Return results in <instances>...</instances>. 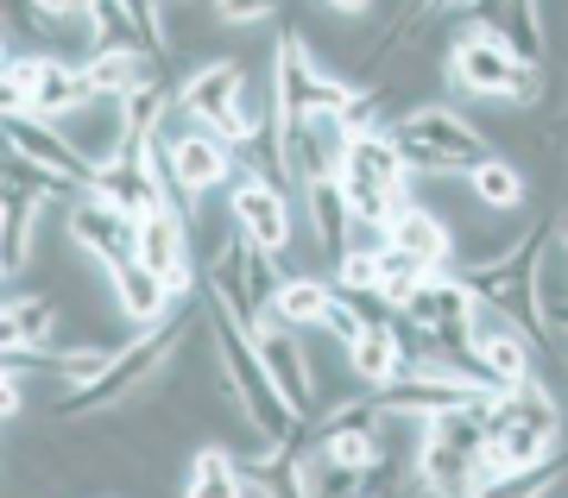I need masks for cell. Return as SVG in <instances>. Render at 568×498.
Returning <instances> with one entry per match:
<instances>
[{
  "instance_id": "obj_1",
  "label": "cell",
  "mask_w": 568,
  "mask_h": 498,
  "mask_svg": "<svg viewBox=\"0 0 568 498\" xmlns=\"http://www.w3.org/2000/svg\"><path fill=\"white\" fill-rule=\"evenodd\" d=\"M443 82L455 89V101L511 108V114H530V120L544 114V101H549V70H525V63L506 58V44L487 32V7H474L462 32H448Z\"/></svg>"
},
{
  "instance_id": "obj_2",
  "label": "cell",
  "mask_w": 568,
  "mask_h": 498,
  "mask_svg": "<svg viewBox=\"0 0 568 498\" xmlns=\"http://www.w3.org/2000/svg\"><path fill=\"white\" fill-rule=\"evenodd\" d=\"M209 309V335H215V354H222V373H227V385H234V398H241V410H246V423L260 429L272 448H284V441H297L310 429L291 404L278 398V385L265 379V366H260V347H253V335H246L241 322H227L215 303H203Z\"/></svg>"
},
{
  "instance_id": "obj_3",
  "label": "cell",
  "mask_w": 568,
  "mask_h": 498,
  "mask_svg": "<svg viewBox=\"0 0 568 498\" xmlns=\"http://www.w3.org/2000/svg\"><path fill=\"white\" fill-rule=\"evenodd\" d=\"M272 95H278V120L291 126V120H310V114H347L354 89L335 82L316 63L304 26H284L278 39H272Z\"/></svg>"
},
{
  "instance_id": "obj_4",
  "label": "cell",
  "mask_w": 568,
  "mask_h": 498,
  "mask_svg": "<svg viewBox=\"0 0 568 498\" xmlns=\"http://www.w3.org/2000/svg\"><path fill=\"white\" fill-rule=\"evenodd\" d=\"M392 140H417V145H429V152H443L462 177H474L487 159H499V152H493V133L480 126V120H467L455 101H429V108L405 114L398 126H392Z\"/></svg>"
},
{
  "instance_id": "obj_5",
  "label": "cell",
  "mask_w": 568,
  "mask_h": 498,
  "mask_svg": "<svg viewBox=\"0 0 568 498\" xmlns=\"http://www.w3.org/2000/svg\"><path fill=\"white\" fill-rule=\"evenodd\" d=\"M253 347H260V366H265V379L278 385V398L304 423L323 417V398H316V359H310L304 335H291V328H278V322L265 316L260 328H253Z\"/></svg>"
},
{
  "instance_id": "obj_6",
  "label": "cell",
  "mask_w": 568,
  "mask_h": 498,
  "mask_svg": "<svg viewBox=\"0 0 568 498\" xmlns=\"http://www.w3.org/2000/svg\"><path fill=\"white\" fill-rule=\"evenodd\" d=\"M63 234L77 240L82 260H95L114 278V272H126V265H140V221L114 215L108 202H77V209H63Z\"/></svg>"
},
{
  "instance_id": "obj_7",
  "label": "cell",
  "mask_w": 568,
  "mask_h": 498,
  "mask_svg": "<svg viewBox=\"0 0 568 498\" xmlns=\"http://www.w3.org/2000/svg\"><path fill=\"white\" fill-rule=\"evenodd\" d=\"M7 159L32 164V171H44V177L70 183V190H89L95 196V171L77 159V145L63 140V126H51V120L39 114H7Z\"/></svg>"
},
{
  "instance_id": "obj_8",
  "label": "cell",
  "mask_w": 568,
  "mask_h": 498,
  "mask_svg": "<svg viewBox=\"0 0 568 498\" xmlns=\"http://www.w3.org/2000/svg\"><path fill=\"white\" fill-rule=\"evenodd\" d=\"M178 120H183V108H178ZM164 126L171 133V171H178V190L190 202H209L222 183H241V159L227 152L215 133H203V126Z\"/></svg>"
},
{
  "instance_id": "obj_9",
  "label": "cell",
  "mask_w": 568,
  "mask_h": 498,
  "mask_svg": "<svg viewBox=\"0 0 568 498\" xmlns=\"http://www.w3.org/2000/svg\"><path fill=\"white\" fill-rule=\"evenodd\" d=\"M227 209H234V221H241V234L253 240L260 253H272L278 265L297 253V215H291V196H278L272 183L241 177L234 190H227Z\"/></svg>"
},
{
  "instance_id": "obj_10",
  "label": "cell",
  "mask_w": 568,
  "mask_h": 498,
  "mask_svg": "<svg viewBox=\"0 0 568 498\" xmlns=\"http://www.w3.org/2000/svg\"><path fill=\"white\" fill-rule=\"evenodd\" d=\"M284 145H291V164H297V183H342L347 171V145L354 133L342 126V114H310L284 126Z\"/></svg>"
},
{
  "instance_id": "obj_11",
  "label": "cell",
  "mask_w": 568,
  "mask_h": 498,
  "mask_svg": "<svg viewBox=\"0 0 568 498\" xmlns=\"http://www.w3.org/2000/svg\"><path fill=\"white\" fill-rule=\"evenodd\" d=\"M474 398H487V392H474V385H462V379H398V385H386V392H373L379 417L410 423V429H429V423H443L448 410H462V404H474Z\"/></svg>"
},
{
  "instance_id": "obj_12",
  "label": "cell",
  "mask_w": 568,
  "mask_h": 498,
  "mask_svg": "<svg viewBox=\"0 0 568 498\" xmlns=\"http://www.w3.org/2000/svg\"><path fill=\"white\" fill-rule=\"evenodd\" d=\"M95 202H108V209H114V215H126V221L159 215L164 190H159V177H152V164H145V145H126L121 164L95 171Z\"/></svg>"
},
{
  "instance_id": "obj_13",
  "label": "cell",
  "mask_w": 568,
  "mask_h": 498,
  "mask_svg": "<svg viewBox=\"0 0 568 498\" xmlns=\"http://www.w3.org/2000/svg\"><path fill=\"white\" fill-rule=\"evenodd\" d=\"M487 32L506 44V58L525 63V70H549V58H556V39H549V7H525V0H511V7H487Z\"/></svg>"
},
{
  "instance_id": "obj_14",
  "label": "cell",
  "mask_w": 568,
  "mask_h": 498,
  "mask_svg": "<svg viewBox=\"0 0 568 498\" xmlns=\"http://www.w3.org/2000/svg\"><path fill=\"white\" fill-rule=\"evenodd\" d=\"M63 140L77 145V159L89 171H108V164L126 159V101H89L70 126H63Z\"/></svg>"
},
{
  "instance_id": "obj_15",
  "label": "cell",
  "mask_w": 568,
  "mask_h": 498,
  "mask_svg": "<svg viewBox=\"0 0 568 498\" xmlns=\"http://www.w3.org/2000/svg\"><path fill=\"white\" fill-rule=\"evenodd\" d=\"M108 284H114V309H121V322H133L140 335L183 309V303L171 297V284H164L159 272H145V265H126V272H114Z\"/></svg>"
},
{
  "instance_id": "obj_16",
  "label": "cell",
  "mask_w": 568,
  "mask_h": 498,
  "mask_svg": "<svg viewBox=\"0 0 568 498\" xmlns=\"http://www.w3.org/2000/svg\"><path fill=\"white\" fill-rule=\"evenodd\" d=\"M89 101H95V89H89V77H82V63L51 58V63H44L39 95H32V108H26V114L51 120V126H70V120H77L82 108H89Z\"/></svg>"
},
{
  "instance_id": "obj_17",
  "label": "cell",
  "mask_w": 568,
  "mask_h": 498,
  "mask_svg": "<svg viewBox=\"0 0 568 498\" xmlns=\"http://www.w3.org/2000/svg\"><path fill=\"white\" fill-rule=\"evenodd\" d=\"M392 246L410 253V260H424L429 272H448V265H455V234H448L443 215H429L424 202H410L405 215L392 221Z\"/></svg>"
},
{
  "instance_id": "obj_18",
  "label": "cell",
  "mask_w": 568,
  "mask_h": 498,
  "mask_svg": "<svg viewBox=\"0 0 568 498\" xmlns=\"http://www.w3.org/2000/svg\"><path fill=\"white\" fill-rule=\"evenodd\" d=\"M183 498H253L241 474V455H227L222 441H203L190 448V467H183Z\"/></svg>"
},
{
  "instance_id": "obj_19",
  "label": "cell",
  "mask_w": 568,
  "mask_h": 498,
  "mask_svg": "<svg viewBox=\"0 0 568 498\" xmlns=\"http://www.w3.org/2000/svg\"><path fill=\"white\" fill-rule=\"evenodd\" d=\"M7 341H20V347H58L63 297H51V291H13L7 297Z\"/></svg>"
},
{
  "instance_id": "obj_20",
  "label": "cell",
  "mask_w": 568,
  "mask_h": 498,
  "mask_svg": "<svg viewBox=\"0 0 568 498\" xmlns=\"http://www.w3.org/2000/svg\"><path fill=\"white\" fill-rule=\"evenodd\" d=\"M467 190H474V202L487 215H511V209L537 202V171H525V164H511V159H487L467 177Z\"/></svg>"
},
{
  "instance_id": "obj_21",
  "label": "cell",
  "mask_w": 568,
  "mask_h": 498,
  "mask_svg": "<svg viewBox=\"0 0 568 498\" xmlns=\"http://www.w3.org/2000/svg\"><path fill=\"white\" fill-rule=\"evenodd\" d=\"M304 209H310L316 253H323V260H342L347 240H354V209H347V190H342V183H310V190H304Z\"/></svg>"
},
{
  "instance_id": "obj_22",
  "label": "cell",
  "mask_w": 568,
  "mask_h": 498,
  "mask_svg": "<svg viewBox=\"0 0 568 498\" xmlns=\"http://www.w3.org/2000/svg\"><path fill=\"white\" fill-rule=\"evenodd\" d=\"M328 303H335V278L297 272V278H284L278 303H272V322H278V328H291V335H304V328H323Z\"/></svg>"
},
{
  "instance_id": "obj_23",
  "label": "cell",
  "mask_w": 568,
  "mask_h": 498,
  "mask_svg": "<svg viewBox=\"0 0 568 498\" xmlns=\"http://www.w3.org/2000/svg\"><path fill=\"white\" fill-rule=\"evenodd\" d=\"M347 366H354V379H361L366 392H386V385L405 379V354H398V335H392V322L366 328V335L347 347Z\"/></svg>"
},
{
  "instance_id": "obj_24",
  "label": "cell",
  "mask_w": 568,
  "mask_h": 498,
  "mask_svg": "<svg viewBox=\"0 0 568 498\" xmlns=\"http://www.w3.org/2000/svg\"><path fill=\"white\" fill-rule=\"evenodd\" d=\"M342 177H366V183H379V190H410V171H405V159H398L392 133H361V140L347 145Z\"/></svg>"
},
{
  "instance_id": "obj_25",
  "label": "cell",
  "mask_w": 568,
  "mask_h": 498,
  "mask_svg": "<svg viewBox=\"0 0 568 498\" xmlns=\"http://www.w3.org/2000/svg\"><path fill=\"white\" fill-rule=\"evenodd\" d=\"M429 436L448 441V448H462V455H480L493 441V398H474L462 410H448L443 423H429Z\"/></svg>"
},
{
  "instance_id": "obj_26",
  "label": "cell",
  "mask_w": 568,
  "mask_h": 498,
  "mask_svg": "<svg viewBox=\"0 0 568 498\" xmlns=\"http://www.w3.org/2000/svg\"><path fill=\"white\" fill-rule=\"evenodd\" d=\"M316 448H323L335 467H354V474H366L373 460L386 455V423L379 429H335V436H310Z\"/></svg>"
},
{
  "instance_id": "obj_27",
  "label": "cell",
  "mask_w": 568,
  "mask_h": 498,
  "mask_svg": "<svg viewBox=\"0 0 568 498\" xmlns=\"http://www.w3.org/2000/svg\"><path fill=\"white\" fill-rule=\"evenodd\" d=\"M429 278H436V272H429L424 260L398 253V246H392L386 260H379V297H386L392 309H410V297H417V291H424Z\"/></svg>"
},
{
  "instance_id": "obj_28",
  "label": "cell",
  "mask_w": 568,
  "mask_h": 498,
  "mask_svg": "<svg viewBox=\"0 0 568 498\" xmlns=\"http://www.w3.org/2000/svg\"><path fill=\"white\" fill-rule=\"evenodd\" d=\"M44 63H51V58H7V63H0L7 114H26V108H32V95H39V82H44Z\"/></svg>"
},
{
  "instance_id": "obj_29",
  "label": "cell",
  "mask_w": 568,
  "mask_h": 498,
  "mask_svg": "<svg viewBox=\"0 0 568 498\" xmlns=\"http://www.w3.org/2000/svg\"><path fill=\"white\" fill-rule=\"evenodd\" d=\"M335 291L342 297H379V260L373 253H342L335 260Z\"/></svg>"
},
{
  "instance_id": "obj_30",
  "label": "cell",
  "mask_w": 568,
  "mask_h": 498,
  "mask_svg": "<svg viewBox=\"0 0 568 498\" xmlns=\"http://www.w3.org/2000/svg\"><path fill=\"white\" fill-rule=\"evenodd\" d=\"M366 328H373V322H366V309H361L354 297H342V291H335V303H328V316H323V335L342 341V354H347V347H354Z\"/></svg>"
},
{
  "instance_id": "obj_31",
  "label": "cell",
  "mask_w": 568,
  "mask_h": 498,
  "mask_svg": "<svg viewBox=\"0 0 568 498\" xmlns=\"http://www.w3.org/2000/svg\"><path fill=\"white\" fill-rule=\"evenodd\" d=\"M215 20H222V32H241V26H272L278 7H265V0H222Z\"/></svg>"
},
{
  "instance_id": "obj_32",
  "label": "cell",
  "mask_w": 568,
  "mask_h": 498,
  "mask_svg": "<svg viewBox=\"0 0 568 498\" xmlns=\"http://www.w3.org/2000/svg\"><path fill=\"white\" fill-rule=\"evenodd\" d=\"M0 392H7V398H0V410H7V429H13V423L26 417V404H32V385H26L20 373H7V385H0Z\"/></svg>"
},
{
  "instance_id": "obj_33",
  "label": "cell",
  "mask_w": 568,
  "mask_h": 498,
  "mask_svg": "<svg viewBox=\"0 0 568 498\" xmlns=\"http://www.w3.org/2000/svg\"><path fill=\"white\" fill-rule=\"evenodd\" d=\"M556 240H562V246H568V196L556 202Z\"/></svg>"
},
{
  "instance_id": "obj_34",
  "label": "cell",
  "mask_w": 568,
  "mask_h": 498,
  "mask_svg": "<svg viewBox=\"0 0 568 498\" xmlns=\"http://www.w3.org/2000/svg\"><path fill=\"white\" fill-rule=\"evenodd\" d=\"M95 498H126V492H95Z\"/></svg>"
}]
</instances>
